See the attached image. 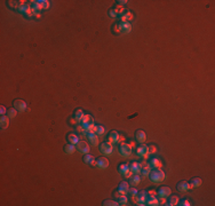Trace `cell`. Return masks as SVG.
Listing matches in <instances>:
<instances>
[{
	"label": "cell",
	"mask_w": 215,
	"mask_h": 206,
	"mask_svg": "<svg viewBox=\"0 0 215 206\" xmlns=\"http://www.w3.org/2000/svg\"><path fill=\"white\" fill-rule=\"evenodd\" d=\"M149 176H150V180H151L152 182H155V183H160L161 181H164V180H165V178H166L165 172H164L163 169H160V168H155V169H151V172H150Z\"/></svg>",
	"instance_id": "1"
},
{
	"label": "cell",
	"mask_w": 215,
	"mask_h": 206,
	"mask_svg": "<svg viewBox=\"0 0 215 206\" xmlns=\"http://www.w3.org/2000/svg\"><path fill=\"white\" fill-rule=\"evenodd\" d=\"M100 151L103 154V155H111L112 151H113V147L111 144V142H103L101 145H100Z\"/></svg>",
	"instance_id": "2"
},
{
	"label": "cell",
	"mask_w": 215,
	"mask_h": 206,
	"mask_svg": "<svg viewBox=\"0 0 215 206\" xmlns=\"http://www.w3.org/2000/svg\"><path fill=\"white\" fill-rule=\"evenodd\" d=\"M146 196H148V191H145V190L139 191L137 195L134 197V199L136 200V204L139 206L144 205L145 204V200H146Z\"/></svg>",
	"instance_id": "3"
},
{
	"label": "cell",
	"mask_w": 215,
	"mask_h": 206,
	"mask_svg": "<svg viewBox=\"0 0 215 206\" xmlns=\"http://www.w3.org/2000/svg\"><path fill=\"white\" fill-rule=\"evenodd\" d=\"M119 154L122 157H129L132 155V148L127 143H121L119 148Z\"/></svg>",
	"instance_id": "4"
},
{
	"label": "cell",
	"mask_w": 215,
	"mask_h": 206,
	"mask_svg": "<svg viewBox=\"0 0 215 206\" xmlns=\"http://www.w3.org/2000/svg\"><path fill=\"white\" fill-rule=\"evenodd\" d=\"M77 151H79L80 154H82V155H86V154H88L89 152V145H88V143L87 142H85V141H79L78 143H77Z\"/></svg>",
	"instance_id": "5"
},
{
	"label": "cell",
	"mask_w": 215,
	"mask_h": 206,
	"mask_svg": "<svg viewBox=\"0 0 215 206\" xmlns=\"http://www.w3.org/2000/svg\"><path fill=\"white\" fill-rule=\"evenodd\" d=\"M118 28H119L120 32L125 33V34H127V33H129L132 31V24L129 22H121L118 25Z\"/></svg>",
	"instance_id": "6"
},
{
	"label": "cell",
	"mask_w": 215,
	"mask_h": 206,
	"mask_svg": "<svg viewBox=\"0 0 215 206\" xmlns=\"http://www.w3.org/2000/svg\"><path fill=\"white\" fill-rule=\"evenodd\" d=\"M95 166L98 167V168H101V169H105V168L109 167V160L106 159V158H104V157H100V158H97V160H96Z\"/></svg>",
	"instance_id": "7"
},
{
	"label": "cell",
	"mask_w": 215,
	"mask_h": 206,
	"mask_svg": "<svg viewBox=\"0 0 215 206\" xmlns=\"http://www.w3.org/2000/svg\"><path fill=\"white\" fill-rule=\"evenodd\" d=\"M136 154H137V156H140V157H142V158H146L148 155H149V147H146V145H144V144H141V145L137 148Z\"/></svg>",
	"instance_id": "8"
},
{
	"label": "cell",
	"mask_w": 215,
	"mask_h": 206,
	"mask_svg": "<svg viewBox=\"0 0 215 206\" xmlns=\"http://www.w3.org/2000/svg\"><path fill=\"white\" fill-rule=\"evenodd\" d=\"M141 168H142V165H141V163H137V161H133L129 165L131 173H133V174H140L141 173Z\"/></svg>",
	"instance_id": "9"
},
{
	"label": "cell",
	"mask_w": 215,
	"mask_h": 206,
	"mask_svg": "<svg viewBox=\"0 0 215 206\" xmlns=\"http://www.w3.org/2000/svg\"><path fill=\"white\" fill-rule=\"evenodd\" d=\"M14 108L20 112H23L26 110V103L22 100H15L14 101Z\"/></svg>",
	"instance_id": "10"
},
{
	"label": "cell",
	"mask_w": 215,
	"mask_h": 206,
	"mask_svg": "<svg viewBox=\"0 0 215 206\" xmlns=\"http://www.w3.org/2000/svg\"><path fill=\"white\" fill-rule=\"evenodd\" d=\"M118 172H119L121 175H124V176H129L131 175L129 165H127V164H120L119 168H118Z\"/></svg>",
	"instance_id": "11"
},
{
	"label": "cell",
	"mask_w": 215,
	"mask_h": 206,
	"mask_svg": "<svg viewBox=\"0 0 215 206\" xmlns=\"http://www.w3.org/2000/svg\"><path fill=\"white\" fill-rule=\"evenodd\" d=\"M190 188H192L191 184L187 181H181V182L177 183V190L181 192H187V191H189Z\"/></svg>",
	"instance_id": "12"
},
{
	"label": "cell",
	"mask_w": 215,
	"mask_h": 206,
	"mask_svg": "<svg viewBox=\"0 0 215 206\" xmlns=\"http://www.w3.org/2000/svg\"><path fill=\"white\" fill-rule=\"evenodd\" d=\"M145 204L150 206H158L159 205V200L156 196L153 195H148L146 196V200H145Z\"/></svg>",
	"instance_id": "13"
},
{
	"label": "cell",
	"mask_w": 215,
	"mask_h": 206,
	"mask_svg": "<svg viewBox=\"0 0 215 206\" xmlns=\"http://www.w3.org/2000/svg\"><path fill=\"white\" fill-rule=\"evenodd\" d=\"M170 189L168 188V187H161V188H159L158 189V195H159V197L160 198H167L168 196L170 195Z\"/></svg>",
	"instance_id": "14"
},
{
	"label": "cell",
	"mask_w": 215,
	"mask_h": 206,
	"mask_svg": "<svg viewBox=\"0 0 215 206\" xmlns=\"http://www.w3.org/2000/svg\"><path fill=\"white\" fill-rule=\"evenodd\" d=\"M88 141H89V144L93 145V147H96L98 144V140H97V135L93 132H88V134L86 135Z\"/></svg>",
	"instance_id": "15"
},
{
	"label": "cell",
	"mask_w": 215,
	"mask_h": 206,
	"mask_svg": "<svg viewBox=\"0 0 215 206\" xmlns=\"http://www.w3.org/2000/svg\"><path fill=\"white\" fill-rule=\"evenodd\" d=\"M128 189H129L128 183L122 181V182L119 184V187H118V194H119V195H127Z\"/></svg>",
	"instance_id": "16"
},
{
	"label": "cell",
	"mask_w": 215,
	"mask_h": 206,
	"mask_svg": "<svg viewBox=\"0 0 215 206\" xmlns=\"http://www.w3.org/2000/svg\"><path fill=\"white\" fill-rule=\"evenodd\" d=\"M140 182H141V178H140L139 174H133V173H132V175H129V184H131L132 187L137 185Z\"/></svg>",
	"instance_id": "17"
},
{
	"label": "cell",
	"mask_w": 215,
	"mask_h": 206,
	"mask_svg": "<svg viewBox=\"0 0 215 206\" xmlns=\"http://www.w3.org/2000/svg\"><path fill=\"white\" fill-rule=\"evenodd\" d=\"M148 165H149V167L151 169H155V168H159L161 166V163H160V160L157 159V158H151V159L149 160Z\"/></svg>",
	"instance_id": "18"
},
{
	"label": "cell",
	"mask_w": 215,
	"mask_h": 206,
	"mask_svg": "<svg viewBox=\"0 0 215 206\" xmlns=\"http://www.w3.org/2000/svg\"><path fill=\"white\" fill-rule=\"evenodd\" d=\"M135 137H136V141L141 144H143L144 142L146 141V134L144 133L143 131H137L136 134H135Z\"/></svg>",
	"instance_id": "19"
},
{
	"label": "cell",
	"mask_w": 215,
	"mask_h": 206,
	"mask_svg": "<svg viewBox=\"0 0 215 206\" xmlns=\"http://www.w3.org/2000/svg\"><path fill=\"white\" fill-rule=\"evenodd\" d=\"M119 138H120V136L117 131H112V132L109 134V140H110L111 143H118V142H119Z\"/></svg>",
	"instance_id": "20"
},
{
	"label": "cell",
	"mask_w": 215,
	"mask_h": 206,
	"mask_svg": "<svg viewBox=\"0 0 215 206\" xmlns=\"http://www.w3.org/2000/svg\"><path fill=\"white\" fill-rule=\"evenodd\" d=\"M141 165H142V168H141V174H142L143 176H149V174H150V172H151V168L149 167V165H148V164H145V163H142Z\"/></svg>",
	"instance_id": "21"
},
{
	"label": "cell",
	"mask_w": 215,
	"mask_h": 206,
	"mask_svg": "<svg viewBox=\"0 0 215 206\" xmlns=\"http://www.w3.org/2000/svg\"><path fill=\"white\" fill-rule=\"evenodd\" d=\"M0 125H1V130H6L9 125V118L6 116H2L0 119Z\"/></svg>",
	"instance_id": "22"
},
{
	"label": "cell",
	"mask_w": 215,
	"mask_h": 206,
	"mask_svg": "<svg viewBox=\"0 0 215 206\" xmlns=\"http://www.w3.org/2000/svg\"><path fill=\"white\" fill-rule=\"evenodd\" d=\"M94 160H95V157L92 156V155H89V154H86V155L84 156V161H85L86 164H88V165H95Z\"/></svg>",
	"instance_id": "23"
},
{
	"label": "cell",
	"mask_w": 215,
	"mask_h": 206,
	"mask_svg": "<svg viewBox=\"0 0 215 206\" xmlns=\"http://www.w3.org/2000/svg\"><path fill=\"white\" fill-rule=\"evenodd\" d=\"M92 132L95 133L96 135H103V134H104V127H103V126H95V125H94Z\"/></svg>",
	"instance_id": "24"
},
{
	"label": "cell",
	"mask_w": 215,
	"mask_h": 206,
	"mask_svg": "<svg viewBox=\"0 0 215 206\" xmlns=\"http://www.w3.org/2000/svg\"><path fill=\"white\" fill-rule=\"evenodd\" d=\"M77 150V148H76V145L74 144H71V143H69V144H67L65 145V148H64V151L67 152V154H73L74 151Z\"/></svg>",
	"instance_id": "25"
},
{
	"label": "cell",
	"mask_w": 215,
	"mask_h": 206,
	"mask_svg": "<svg viewBox=\"0 0 215 206\" xmlns=\"http://www.w3.org/2000/svg\"><path fill=\"white\" fill-rule=\"evenodd\" d=\"M117 198H118L119 205H126V204L128 203V198L126 197V195H118Z\"/></svg>",
	"instance_id": "26"
},
{
	"label": "cell",
	"mask_w": 215,
	"mask_h": 206,
	"mask_svg": "<svg viewBox=\"0 0 215 206\" xmlns=\"http://www.w3.org/2000/svg\"><path fill=\"white\" fill-rule=\"evenodd\" d=\"M68 141H69V143L77 145V143L79 142V137L77 136V135H74V134H69V136H68Z\"/></svg>",
	"instance_id": "27"
},
{
	"label": "cell",
	"mask_w": 215,
	"mask_h": 206,
	"mask_svg": "<svg viewBox=\"0 0 215 206\" xmlns=\"http://www.w3.org/2000/svg\"><path fill=\"white\" fill-rule=\"evenodd\" d=\"M80 123H88V124H91V125H94V119H93L92 116H89V114H85L84 118H82V120H81Z\"/></svg>",
	"instance_id": "28"
},
{
	"label": "cell",
	"mask_w": 215,
	"mask_h": 206,
	"mask_svg": "<svg viewBox=\"0 0 215 206\" xmlns=\"http://www.w3.org/2000/svg\"><path fill=\"white\" fill-rule=\"evenodd\" d=\"M84 112H82V110H77L76 112H74V119L77 120V121H81L82 120V118H84Z\"/></svg>",
	"instance_id": "29"
},
{
	"label": "cell",
	"mask_w": 215,
	"mask_h": 206,
	"mask_svg": "<svg viewBox=\"0 0 215 206\" xmlns=\"http://www.w3.org/2000/svg\"><path fill=\"white\" fill-rule=\"evenodd\" d=\"M201 183H203V181L199 179V178H193L191 180V187H193V188H197V187H200L201 185Z\"/></svg>",
	"instance_id": "30"
},
{
	"label": "cell",
	"mask_w": 215,
	"mask_h": 206,
	"mask_svg": "<svg viewBox=\"0 0 215 206\" xmlns=\"http://www.w3.org/2000/svg\"><path fill=\"white\" fill-rule=\"evenodd\" d=\"M179 198L176 197V196H173V197H170L169 198V200H168V203L166 204V205H169V206H175L177 205V203H179Z\"/></svg>",
	"instance_id": "31"
},
{
	"label": "cell",
	"mask_w": 215,
	"mask_h": 206,
	"mask_svg": "<svg viewBox=\"0 0 215 206\" xmlns=\"http://www.w3.org/2000/svg\"><path fill=\"white\" fill-rule=\"evenodd\" d=\"M29 9H30L29 5H25V3H22V5H20V7H19V10H20L21 13H23V14H26V13L29 12Z\"/></svg>",
	"instance_id": "32"
},
{
	"label": "cell",
	"mask_w": 215,
	"mask_h": 206,
	"mask_svg": "<svg viewBox=\"0 0 215 206\" xmlns=\"http://www.w3.org/2000/svg\"><path fill=\"white\" fill-rule=\"evenodd\" d=\"M40 8H41V7H40V5H39V3L37 2V1L32 3V10H33V13L38 14V13L40 12Z\"/></svg>",
	"instance_id": "33"
},
{
	"label": "cell",
	"mask_w": 215,
	"mask_h": 206,
	"mask_svg": "<svg viewBox=\"0 0 215 206\" xmlns=\"http://www.w3.org/2000/svg\"><path fill=\"white\" fill-rule=\"evenodd\" d=\"M137 192H139V191H137V190L135 189V187H132V188H129V189H128V192H127V195H129V196H132V197L134 198V197H135V196L137 195Z\"/></svg>",
	"instance_id": "34"
},
{
	"label": "cell",
	"mask_w": 215,
	"mask_h": 206,
	"mask_svg": "<svg viewBox=\"0 0 215 206\" xmlns=\"http://www.w3.org/2000/svg\"><path fill=\"white\" fill-rule=\"evenodd\" d=\"M103 205H105V206H117V205H119V203H118V202H115V200H104V202H103Z\"/></svg>",
	"instance_id": "35"
},
{
	"label": "cell",
	"mask_w": 215,
	"mask_h": 206,
	"mask_svg": "<svg viewBox=\"0 0 215 206\" xmlns=\"http://www.w3.org/2000/svg\"><path fill=\"white\" fill-rule=\"evenodd\" d=\"M7 114H8V118H14V117H16V109L14 108V109H9L8 111H7Z\"/></svg>",
	"instance_id": "36"
},
{
	"label": "cell",
	"mask_w": 215,
	"mask_h": 206,
	"mask_svg": "<svg viewBox=\"0 0 215 206\" xmlns=\"http://www.w3.org/2000/svg\"><path fill=\"white\" fill-rule=\"evenodd\" d=\"M177 205H181V206H190L191 204H190V202H188L187 199H181V200H179Z\"/></svg>",
	"instance_id": "37"
},
{
	"label": "cell",
	"mask_w": 215,
	"mask_h": 206,
	"mask_svg": "<svg viewBox=\"0 0 215 206\" xmlns=\"http://www.w3.org/2000/svg\"><path fill=\"white\" fill-rule=\"evenodd\" d=\"M39 5H40V7H43V8H48L49 7V3H48V1H46V0H44V1H37Z\"/></svg>",
	"instance_id": "38"
},
{
	"label": "cell",
	"mask_w": 215,
	"mask_h": 206,
	"mask_svg": "<svg viewBox=\"0 0 215 206\" xmlns=\"http://www.w3.org/2000/svg\"><path fill=\"white\" fill-rule=\"evenodd\" d=\"M109 15H110L111 17H117V12H116L115 9H111V10L109 12Z\"/></svg>",
	"instance_id": "39"
},
{
	"label": "cell",
	"mask_w": 215,
	"mask_h": 206,
	"mask_svg": "<svg viewBox=\"0 0 215 206\" xmlns=\"http://www.w3.org/2000/svg\"><path fill=\"white\" fill-rule=\"evenodd\" d=\"M156 151H157V150H156V147H155V145H150V147H149V154H150V152L153 154V152H156Z\"/></svg>",
	"instance_id": "40"
},
{
	"label": "cell",
	"mask_w": 215,
	"mask_h": 206,
	"mask_svg": "<svg viewBox=\"0 0 215 206\" xmlns=\"http://www.w3.org/2000/svg\"><path fill=\"white\" fill-rule=\"evenodd\" d=\"M0 111H1L0 114H2V116L6 114V109H5V107H1V108H0Z\"/></svg>",
	"instance_id": "41"
},
{
	"label": "cell",
	"mask_w": 215,
	"mask_h": 206,
	"mask_svg": "<svg viewBox=\"0 0 215 206\" xmlns=\"http://www.w3.org/2000/svg\"><path fill=\"white\" fill-rule=\"evenodd\" d=\"M120 5H126L127 3V1H118Z\"/></svg>",
	"instance_id": "42"
}]
</instances>
